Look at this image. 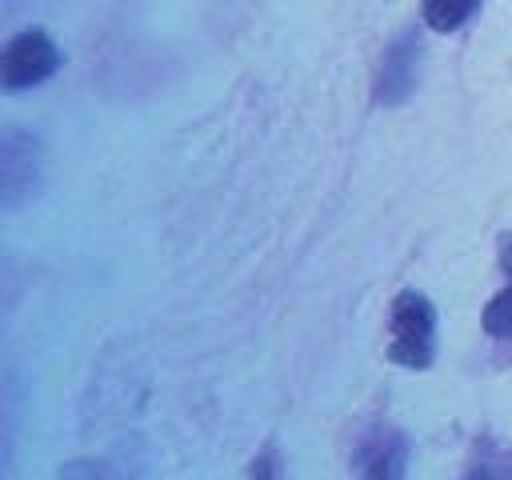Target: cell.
Listing matches in <instances>:
<instances>
[{"label": "cell", "mask_w": 512, "mask_h": 480, "mask_svg": "<svg viewBox=\"0 0 512 480\" xmlns=\"http://www.w3.org/2000/svg\"><path fill=\"white\" fill-rule=\"evenodd\" d=\"M432 336H436L432 304L420 292H400L388 324V356L404 368H424L432 360Z\"/></svg>", "instance_id": "cell-1"}, {"label": "cell", "mask_w": 512, "mask_h": 480, "mask_svg": "<svg viewBox=\"0 0 512 480\" xmlns=\"http://www.w3.org/2000/svg\"><path fill=\"white\" fill-rule=\"evenodd\" d=\"M56 64H60V52H56L52 36L40 28H28L4 44L0 80H4V88H32V84L48 80L56 72Z\"/></svg>", "instance_id": "cell-2"}, {"label": "cell", "mask_w": 512, "mask_h": 480, "mask_svg": "<svg viewBox=\"0 0 512 480\" xmlns=\"http://www.w3.org/2000/svg\"><path fill=\"white\" fill-rule=\"evenodd\" d=\"M36 168H40V148L32 136H24L20 128L4 132L0 144V184H4V204L16 208L20 196H28L36 188Z\"/></svg>", "instance_id": "cell-3"}, {"label": "cell", "mask_w": 512, "mask_h": 480, "mask_svg": "<svg viewBox=\"0 0 512 480\" xmlns=\"http://www.w3.org/2000/svg\"><path fill=\"white\" fill-rule=\"evenodd\" d=\"M408 448L404 436L392 428H376L356 448V480H404Z\"/></svg>", "instance_id": "cell-4"}, {"label": "cell", "mask_w": 512, "mask_h": 480, "mask_svg": "<svg viewBox=\"0 0 512 480\" xmlns=\"http://www.w3.org/2000/svg\"><path fill=\"white\" fill-rule=\"evenodd\" d=\"M416 40L412 36H400L388 52H384V64H380V80H376V100L380 104H400L416 80Z\"/></svg>", "instance_id": "cell-5"}, {"label": "cell", "mask_w": 512, "mask_h": 480, "mask_svg": "<svg viewBox=\"0 0 512 480\" xmlns=\"http://www.w3.org/2000/svg\"><path fill=\"white\" fill-rule=\"evenodd\" d=\"M476 0H424V24L436 32H452L472 16Z\"/></svg>", "instance_id": "cell-6"}, {"label": "cell", "mask_w": 512, "mask_h": 480, "mask_svg": "<svg viewBox=\"0 0 512 480\" xmlns=\"http://www.w3.org/2000/svg\"><path fill=\"white\" fill-rule=\"evenodd\" d=\"M484 328H488L492 336H512V284H508L500 296L488 300V308H484Z\"/></svg>", "instance_id": "cell-7"}, {"label": "cell", "mask_w": 512, "mask_h": 480, "mask_svg": "<svg viewBox=\"0 0 512 480\" xmlns=\"http://www.w3.org/2000/svg\"><path fill=\"white\" fill-rule=\"evenodd\" d=\"M468 480H512V472L504 464H484V468L468 472Z\"/></svg>", "instance_id": "cell-8"}, {"label": "cell", "mask_w": 512, "mask_h": 480, "mask_svg": "<svg viewBox=\"0 0 512 480\" xmlns=\"http://www.w3.org/2000/svg\"><path fill=\"white\" fill-rule=\"evenodd\" d=\"M504 272H508V276H512V248H508V252H504Z\"/></svg>", "instance_id": "cell-9"}]
</instances>
